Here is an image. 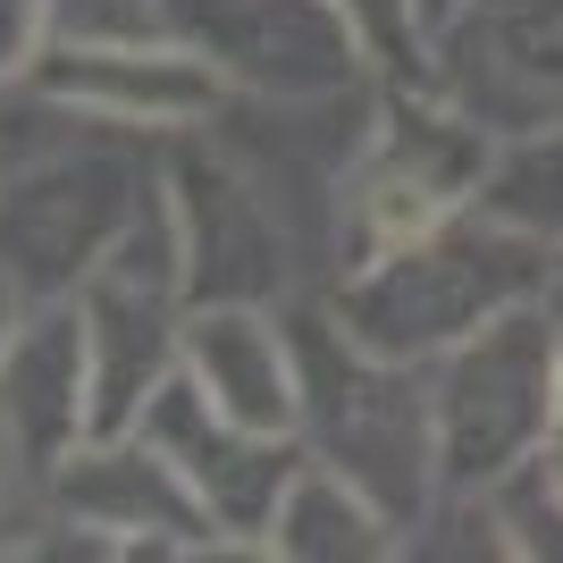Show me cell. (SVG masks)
I'll return each mask as SVG.
<instances>
[{
    "label": "cell",
    "mask_w": 563,
    "mask_h": 563,
    "mask_svg": "<svg viewBox=\"0 0 563 563\" xmlns=\"http://www.w3.org/2000/svg\"><path fill=\"white\" fill-rule=\"evenodd\" d=\"M161 143L43 85H0V278L18 303H59L93 278L161 194Z\"/></svg>",
    "instance_id": "1"
},
{
    "label": "cell",
    "mask_w": 563,
    "mask_h": 563,
    "mask_svg": "<svg viewBox=\"0 0 563 563\" xmlns=\"http://www.w3.org/2000/svg\"><path fill=\"white\" fill-rule=\"evenodd\" d=\"M547 253L539 235H521L514 219H496L488 202H463L438 228L404 235L387 253H371L362 269L329 286V311L345 320L362 345L396 353V362H438L463 336H479L488 320H505L514 303L547 295Z\"/></svg>",
    "instance_id": "2"
},
{
    "label": "cell",
    "mask_w": 563,
    "mask_h": 563,
    "mask_svg": "<svg viewBox=\"0 0 563 563\" xmlns=\"http://www.w3.org/2000/svg\"><path fill=\"white\" fill-rule=\"evenodd\" d=\"M286 336H295V438H303V454L345 471L404 530L438 488L429 362H396V353L362 345L329 311V295H295Z\"/></svg>",
    "instance_id": "3"
},
{
    "label": "cell",
    "mask_w": 563,
    "mask_h": 563,
    "mask_svg": "<svg viewBox=\"0 0 563 563\" xmlns=\"http://www.w3.org/2000/svg\"><path fill=\"white\" fill-rule=\"evenodd\" d=\"M555 362L563 320L539 303H514L479 336L429 362V412H438V479L488 488L514 463L555 446Z\"/></svg>",
    "instance_id": "4"
},
{
    "label": "cell",
    "mask_w": 563,
    "mask_h": 563,
    "mask_svg": "<svg viewBox=\"0 0 563 563\" xmlns=\"http://www.w3.org/2000/svg\"><path fill=\"white\" fill-rule=\"evenodd\" d=\"M378 85H345V93H303V101H261V93H228L202 126L228 143L235 161L261 177V194L278 202V219L295 228L311 295H329L345 269V177L362 161V135L378 118Z\"/></svg>",
    "instance_id": "5"
},
{
    "label": "cell",
    "mask_w": 563,
    "mask_h": 563,
    "mask_svg": "<svg viewBox=\"0 0 563 563\" xmlns=\"http://www.w3.org/2000/svg\"><path fill=\"white\" fill-rule=\"evenodd\" d=\"M496 161V135L471 110H454L438 85H378V118L362 135V161L345 177V269L371 253L404 244V235L438 228L446 211L479 202ZM336 269V278H345Z\"/></svg>",
    "instance_id": "6"
},
{
    "label": "cell",
    "mask_w": 563,
    "mask_h": 563,
    "mask_svg": "<svg viewBox=\"0 0 563 563\" xmlns=\"http://www.w3.org/2000/svg\"><path fill=\"white\" fill-rule=\"evenodd\" d=\"M51 521L25 555H235L186 471L168 463L143 429H93L68 463L51 471Z\"/></svg>",
    "instance_id": "7"
},
{
    "label": "cell",
    "mask_w": 563,
    "mask_h": 563,
    "mask_svg": "<svg viewBox=\"0 0 563 563\" xmlns=\"http://www.w3.org/2000/svg\"><path fill=\"white\" fill-rule=\"evenodd\" d=\"M85 311V345H93V429H135L177 353H186L194 286H186V244L168 219V186L135 211V228L118 235L101 269L76 286Z\"/></svg>",
    "instance_id": "8"
},
{
    "label": "cell",
    "mask_w": 563,
    "mask_h": 563,
    "mask_svg": "<svg viewBox=\"0 0 563 563\" xmlns=\"http://www.w3.org/2000/svg\"><path fill=\"white\" fill-rule=\"evenodd\" d=\"M161 186L177 244H186L194 303H295V295H311L295 228L211 126H186L161 143Z\"/></svg>",
    "instance_id": "9"
},
{
    "label": "cell",
    "mask_w": 563,
    "mask_h": 563,
    "mask_svg": "<svg viewBox=\"0 0 563 563\" xmlns=\"http://www.w3.org/2000/svg\"><path fill=\"white\" fill-rule=\"evenodd\" d=\"M496 143L563 126V0H454L429 25V76Z\"/></svg>",
    "instance_id": "10"
},
{
    "label": "cell",
    "mask_w": 563,
    "mask_h": 563,
    "mask_svg": "<svg viewBox=\"0 0 563 563\" xmlns=\"http://www.w3.org/2000/svg\"><path fill=\"white\" fill-rule=\"evenodd\" d=\"M168 34L202 51L228 93L261 101L345 93L378 76L336 0H168Z\"/></svg>",
    "instance_id": "11"
},
{
    "label": "cell",
    "mask_w": 563,
    "mask_h": 563,
    "mask_svg": "<svg viewBox=\"0 0 563 563\" xmlns=\"http://www.w3.org/2000/svg\"><path fill=\"white\" fill-rule=\"evenodd\" d=\"M135 429L186 471V488L202 496V514L219 521V539H228L235 555H261L269 521H278V496L295 488V471L311 463L295 429H253V421H235V412H219L186 371H168L161 387H152Z\"/></svg>",
    "instance_id": "12"
},
{
    "label": "cell",
    "mask_w": 563,
    "mask_h": 563,
    "mask_svg": "<svg viewBox=\"0 0 563 563\" xmlns=\"http://www.w3.org/2000/svg\"><path fill=\"white\" fill-rule=\"evenodd\" d=\"M25 85L110 118V126H143V135H186V126H202L228 101L211 59L186 51L177 34H93V43L51 34V51L34 59Z\"/></svg>",
    "instance_id": "13"
},
{
    "label": "cell",
    "mask_w": 563,
    "mask_h": 563,
    "mask_svg": "<svg viewBox=\"0 0 563 563\" xmlns=\"http://www.w3.org/2000/svg\"><path fill=\"white\" fill-rule=\"evenodd\" d=\"M0 429L18 438V454L34 463L43 488L93 438V345H85L76 295L18 311V329L0 345Z\"/></svg>",
    "instance_id": "14"
},
{
    "label": "cell",
    "mask_w": 563,
    "mask_h": 563,
    "mask_svg": "<svg viewBox=\"0 0 563 563\" xmlns=\"http://www.w3.org/2000/svg\"><path fill=\"white\" fill-rule=\"evenodd\" d=\"M177 371L253 429H295V336L286 303H194Z\"/></svg>",
    "instance_id": "15"
},
{
    "label": "cell",
    "mask_w": 563,
    "mask_h": 563,
    "mask_svg": "<svg viewBox=\"0 0 563 563\" xmlns=\"http://www.w3.org/2000/svg\"><path fill=\"white\" fill-rule=\"evenodd\" d=\"M261 555L269 563H396L404 530H396V514H387L378 496L353 488L345 471L303 463L295 488L278 496V521H269Z\"/></svg>",
    "instance_id": "16"
},
{
    "label": "cell",
    "mask_w": 563,
    "mask_h": 563,
    "mask_svg": "<svg viewBox=\"0 0 563 563\" xmlns=\"http://www.w3.org/2000/svg\"><path fill=\"white\" fill-rule=\"evenodd\" d=\"M479 202H488L496 219H514L521 235L563 244V126H530V135L496 143Z\"/></svg>",
    "instance_id": "17"
},
{
    "label": "cell",
    "mask_w": 563,
    "mask_h": 563,
    "mask_svg": "<svg viewBox=\"0 0 563 563\" xmlns=\"http://www.w3.org/2000/svg\"><path fill=\"white\" fill-rule=\"evenodd\" d=\"M396 563H505V530H496L488 488H454V479H438L429 505L404 521V555Z\"/></svg>",
    "instance_id": "18"
},
{
    "label": "cell",
    "mask_w": 563,
    "mask_h": 563,
    "mask_svg": "<svg viewBox=\"0 0 563 563\" xmlns=\"http://www.w3.org/2000/svg\"><path fill=\"white\" fill-rule=\"evenodd\" d=\"M488 505H496V530H505V563H563V479L547 454L488 479Z\"/></svg>",
    "instance_id": "19"
},
{
    "label": "cell",
    "mask_w": 563,
    "mask_h": 563,
    "mask_svg": "<svg viewBox=\"0 0 563 563\" xmlns=\"http://www.w3.org/2000/svg\"><path fill=\"white\" fill-rule=\"evenodd\" d=\"M336 9L378 76H396V85L429 76V0H336Z\"/></svg>",
    "instance_id": "20"
},
{
    "label": "cell",
    "mask_w": 563,
    "mask_h": 563,
    "mask_svg": "<svg viewBox=\"0 0 563 563\" xmlns=\"http://www.w3.org/2000/svg\"><path fill=\"white\" fill-rule=\"evenodd\" d=\"M43 521H51V496L34 479V463L18 454V438L0 429V555H25Z\"/></svg>",
    "instance_id": "21"
},
{
    "label": "cell",
    "mask_w": 563,
    "mask_h": 563,
    "mask_svg": "<svg viewBox=\"0 0 563 563\" xmlns=\"http://www.w3.org/2000/svg\"><path fill=\"white\" fill-rule=\"evenodd\" d=\"M51 25L68 43H93V34H168V0H51Z\"/></svg>",
    "instance_id": "22"
},
{
    "label": "cell",
    "mask_w": 563,
    "mask_h": 563,
    "mask_svg": "<svg viewBox=\"0 0 563 563\" xmlns=\"http://www.w3.org/2000/svg\"><path fill=\"white\" fill-rule=\"evenodd\" d=\"M51 0H0V85H25L34 59L51 51Z\"/></svg>",
    "instance_id": "23"
},
{
    "label": "cell",
    "mask_w": 563,
    "mask_h": 563,
    "mask_svg": "<svg viewBox=\"0 0 563 563\" xmlns=\"http://www.w3.org/2000/svg\"><path fill=\"white\" fill-rule=\"evenodd\" d=\"M547 311H555V320H563V244H555V253H547Z\"/></svg>",
    "instance_id": "24"
},
{
    "label": "cell",
    "mask_w": 563,
    "mask_h": 563,
    "mask_svg": "<svg viewBox=\"0 0 563 563\" xmlns=\"http://www.w3.org/2000/svg\"><path fill=\"white\" fill-rule=\"evenodd\" d=\"M18 311H25V303L9 295V278H0V345H9V329H18Z\"/></svg>",
    "instance_id": "25"
},
{
    "label": "cell",
    "mask_w": 563,
    "mask_h": 563,
    "mask_svg": "<svg viewBox=\"0 0 563 563\" xmlns=\"http://www.w3.org/2000/svg\"><path fill=\"white\" fill-rule=\"evenodd\" d=\"M555 438H563V362H555Z\"/></svg>",
    "instance_id": "26"
},
{
    "label": "cell",
    "mask_w": 563,
    "mask_h": 563,
    "mask_svg": "<svg viewBox=\"0 0 563 563\" xmlns=\"http://www.w3.org/2000/svg\"><path fill=\"white\" fill-rule=\"evenodd\" d=\"M547 463H555V479H563V438H555V446H547Z\"/></svg>",
    "instance_id": "27"
},
{
    "label": "cell",
    "mask_w": 563,
    "mask_h": 563,
    "mask_svg": "<svg viewBox=\"0 0 563 563\" xmlns=\"http://www.w3.org/2000/svg\"><path fill=\"white\" fill-rule=\"evenodd\" d=\"M446 9H454V0H429V25H438V18H446Z\"/></svg>",
    "instance_id": "28"
}]
</instances>
